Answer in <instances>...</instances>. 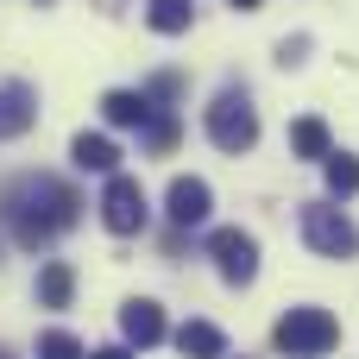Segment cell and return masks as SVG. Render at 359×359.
<instances>
[{"mask_svg":"<svg viewBox=\"0 0 359 359\" xmlns=\"http://www.w3.org/2000/svg\"><path fill=\"white\" fill-rule=\"evenodd\" d=\"M0 215H6V227H13V240L25 252H44L63 227L82 221V196L69 183H57V177H19L6 189V202H0Z\"/></svg>","mask_w":359,"mask_h":359,"instance_id":"6da1fadb","label":"cell"},{"mask_svg":"<svg viewBox=\"0 0 359 359\" xmlns=\"http://www.w3.org/2000/svg\"><path fill=\"white\" fill-rule=\"evenodd\" d=\"M202 126H208L215 151H227V158H246V151L259 145V107H252L246 88H221V95L208 101Z\"/></svg>","mask_w":359,"mask_h":359,"instance_id":"7a4b0ae2","label":"cell"},{"mask_svg":"<svg viewBox=\"0 0 359 359\" xmlns=\"http://www.w3.org/2000/svg\"><path fill=\"white\" fill-rule=\"evenodd\" d=\"M271 347L290 359H322L341 347V322L328 316V309H316V303H303V309H284L278 316V328H271Z\"/></svg>","mask_w":359,"mask_h":359,"instance_id":"3957f363","label":"cell"},{"mask_svg":"<svg viewBox=\"0 0 359 359\" xmlns=\"http://www.w3.org/2000/svg\"><path fill=\"white\" fill-rule=\"evenodd\" d=\"M303 246L316 252V259H353L359 252V227L334 208V202H303Z\"/></svg>","mask_w":359,"mask_h":359,"instance_id":"277c9868","label":"cell"},{"mask_svg":"<svg viewBox=\"0 0 359 359\" xmlns=\"http://www.w3.org/2000/svg\"><path fill=\"white\" fill-rule=\"evenodd\" d=\"M145 221H151V208H145V189H139V177H107V189H101V227L107 233H120V240H133V233H145Z\"/></svg>","mask_w":359,"mask_h":359,"instance_id":"5b68a950","label":"cell"},{"mask_svg":"<svg viewBox=\"0 0 359 359\" xmlns=\"http://www.w3.org/2000/svg\"><path fill=\"white\" fill-rule=\"evenodd\" d=\"M208 259H215L221 284H233V290H246V284L259 278V240H252V233H240V227L208 233Z\"/></svg>","mask_w":359,"mask_h":359,"instance_id":"8992f818","label":"cell"},{"mask_svg":"<svg viewBox=\"0 0 359 359\" xmlns=\"http://www.w3.org/2000/svg\"><path fill=\"white\" fill-rule=\"evenodd\" d=\"M208 208H215V189H208L202 177H170V189H164V215H170V227H177V233L202 227V221H208Z\"/></svg>","mask_w":359,"mask_h":359,"instance_id":"52a82bcc","label":"cell"},{"mask_svg":"<svg viewBox=\"0 0 359 359\" xmlns=\"http://www.w3.org/2000/svg\"><path fill=\"white\" fill-rule=\"evenodd\" d=\"M120 334H126V347L151 353V347L164 341V309H158L151 297H133V303H120Z\"/></svg>","mask_w":359,"mask_h":359,"instance_id":"ba28073f","label":"cell"},{"mask_svg":"<svg viewBox=\"0 0 359 359\" xmlns=\"http://www.w3.org/2000/svg\"><path fill=\"white\" fill-rule=\"evenodd\" d=\"M38 126V88L32 82H0V139H19Z\"/></svg>","mask_w":359,"mask_h":359,"instance_id":"9c48e42d","label":"cell"},{"mask_svg":"<svg viewBox=\"0 0 359 359\" xmlns=\"http://www.w3.org/2000/svg\"><path fill=\"white\" fill-rule=\"evenodd\" d=\"M101 120L120 126V133H126V126L145 133V120H151V95H145V88H107V95H101Z\"/></svg>","mask_w":359,"mask_h":359,"instance_id":"30bf717a","label":"cell"},{"mask_svg":"<svg viewBox=\"0 0 359 359\" xmlns=\"http://www.w3.org/2000/svg\"><path fill=\"white\" fill-rule=\"evenodd\" d=\"M69 158H76V170H95V177H114L120 170V145L107 133H76L69 139Z\"/></svg>","mask_w":359,"mask_h":359,"instance_id":"8fae6325","label":"cell"},{"mask_svg":"<svg viewBox=\"0 0 359 359\" xmlns=\"http://www.w3.org/2000/svg\"><path fill=\"white\" fill-rule=\"evenodd\" d=\"M177 353L183 359H227V334L215 322H183L177 328Z\"/></svg>","mask_w":359,"mask_h":359,"instance_id":"7c38bea8","label":"cell"},{"mask_svg":"<svg viewBox=\"0 0 359 359\" xmlns=\"http://www.w3.org/2000/svg\"><path fill=\"white\" fill-rule=\"evenodd\" d=\"M290 151L303 158V164H322L334 145H328V120H316V114H303L297 126H290Z\"/></svg>","mask_w":359,"mask_h":359,"instance_id":"4fadbf2b","label":"cell"},{"mask_svg":"<svg viewBox=\"0 0 359 359\" xmlns=\"http://www.w3.org/2000/svg\"><path fill=\"white\" fill-rule=\"evenodd\" d=\"M69 297H76V271L63 259H50L38 271V309H69Z\"/></svg>","mask_w":359,"mask_h":359,"instance_id":"5bb4252c","label":"cell"},{"mask_svg":"<svg viewBox=\"0 0 359 359\" xmlns=\"http://www.w3.org/2000/svg\"><path fill=\"white\" fill-rule=\"evenodd\" d=\"M189 19H196V6H189V0H145V25H151V32H164V38L189 32Z\"/></svg>","mask_w":359,"mask_h":359,"instance_id":"9a60e30c","label":"cell"},{"mask_svg":"<svg viewBox=\"0 0 359 359\" xmlns=\"http://www.w3.org/2000/svg\"><path fill=\"white\" fill-rule=\"evenodd\" d=\"M322 177H328V196H359V158L353 151H328Z\"/></svg>","mask_w":359,"mask_h":359,"instance_id":"2e32d148","label":"cell"},{"mask_svg":"<svg viewBox=\"0 0 359 359\" xmlns=\"http://www.w3.org/2000/svg\"><path fill=\"white\" fill-rule=\"evenodd\" d=\"M38 359H88V353H82V341H76V334H63V328H50V334L38 341Z\"/></svg>","mask_w":359,"mask_h":359,"instance_id":"e0dca14e","label":"cell"},{"mask_svg":"<svg viewBox=\"0 0 359 359\" xmlns=\"http://www.w3.org/2000/svg\"><path fill=\"white\" fill-rule=\"evenodd\" d=\"M145 95H151V107H158V101L170 107V101H183V76H177V69H158V76L145 82Z\"/></svg>","mask_w":359,"mask_h":359,"instance_id":"ac0fdd59","label":"cell"},{"mask_svg":"<svg viewBox=\"0 0 359 359\" xmlns=\"http://www.w3.org/2000/svg\"><path fill=\"white\" fill-rule=\"evenodd\" d=\"M145 145H151V151H170V145H177V114H151V120H145Z\"/></svg>","mask_w":359,"mask_h":359,"instance_id":"d6986e66","label":"cell"},{"mask_svg":"<svg viewBox=\"0 0 359 359\" xmlns=\"http://www.w3.org/2000/svg\"><path fill=\"white\" fill-rule=\"evenodd\" d=\"M303 50H309V38H284V44H278V63L290 69V63H303Z\"/></svg>","mask_w":359,"mask_h":359,"instance_id":"ffe728a7","label":"cell"},{"mask_svg":"<svg viewBox=\"0 0 359 359\" xmlns=\"http://www.w3.org/2000/svg\"><path fill=\"white\" fill-rule=\"evenodd\" d=\"M88 359H133V347H95Z\"/></svg>","mask_w":359,"mask_h":359,"instance_id":"44dd1931","label":"cell"},{"mask_svg":"<svg viewBox=\"0 0 359 359\" xmlns=\"http://www.w3.org/2000/svg\"><path fill=\"white\" fill-rule=\"evenodd\" d=\"M233 6H240V13H259V0H233Z\"/></svg>","mask_w":359,"mask_h":359,"instance_id":"7402d4cb","label":"cell"},{"mask_svg":"<svg viewBox=\"0 0 359 359\" xmlns=\"http://www.w3.org/2000/svg\"><path fill=\"white\" fill-rule=\"evenodd\" d=\"M38 6H50V0H38Z\"/></svg>","mask_w":359,"mask_h":359,"instance_id":"603a6c76","label":"cell"}]
</instances>
